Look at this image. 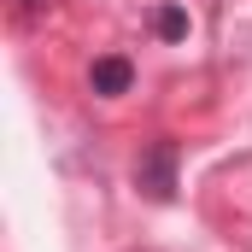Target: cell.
<instances>
[{
  "label": "cell",
  "instance_id": "4",
  "mask_svg": "<svg viewBox=\"0 0 252 252\" xmlns=\"http://www.w3.org/2000/svg\"><path fill=\"white\" fill-rule=\"evenodd\" d=\"M41 6H47V0H18V12H24V18H35Z\"/></svg>",
  "mask_w": 252,
  "mask_h": 252
},
{
  "label": "cell",
  "instance_id": "1",
  "mask_svg": "<svg viewBox=\"0 0 252 252\" xmlns=\"http://www.w3.org/2000/svg\"><path fill=\"white\" fill-rule=\"evenodd\" d=\"M176 158H182V147L176 141H153L141 158H135V188L147 193V199H176Z\"/></svg>",
  "mask_w": 252,
  "mask_h": 252
},
{
  "label": "cell",
  "instance_id": "2",
  "mask_svg": "<svg viewBox=\"0 0 252 252\" xmlns=\"http://www.w3.org/2000/svg\"><path fill=\"white\" fill-rule=\"evenodd\" d=\"M129 82H135V64H129L124 53H106V59L88 64V88L106 94V100H112V94H129Z\"/></svg>",
  "mask_w": 252,
  "mask_h": 252
},
{
  "label": "cell",
  "instance_id": "3",
  "mask_svg": "<svg viewBox=\"0 0 252 252\" xmlns=\"http://www.w3.org/2000/svg\"><path fill=\"white\" fill-rule=\"evenodd\" d=\"M153 35H158V41H188V12L170 6V0L153 6Z\"/></svg>",
  "mask_w": 252,
  "mask_h": 252
}]
</instances>
